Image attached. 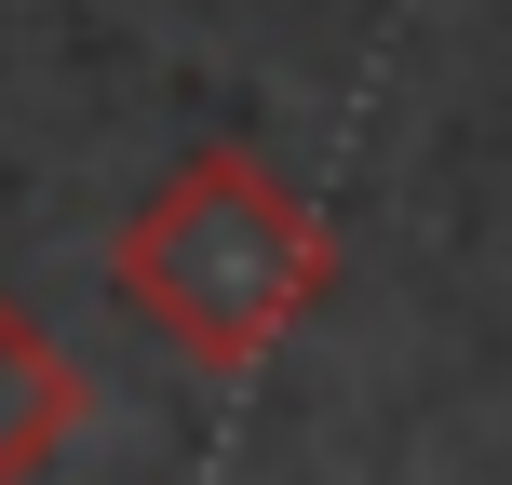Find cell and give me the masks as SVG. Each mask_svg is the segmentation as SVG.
I'll return each instance as SVG.
<instances>
[{"label":"cell","instance_id":"2","mask_svg":"<svg viewBox=\"0 0 512 485\" xmlns=\"http://www.w3.org/2000/svg\"><path fill=\"white\" fill-rule=\"evenodd\" d=\"M68 418H81V378L27 337V310L0 297V485H27V459H41Z\"/></svg>","mask_w":512,"mask_h":485},{"label":"cell","instance_id":"1","mask_svg":"<svg viewBox=\"0 0 512 485\" xmlns=\"http://www.w3.org/2000/svg\"><path fill=\"white\" fill-rule=\"evenodd\" d=\"M108 283H122L203 378H256L270 337L337 283V230L256 149H203V162H176V176L122 216Z\"/></svg>","mask_w":512,"mask_h":485}]
</instances>
